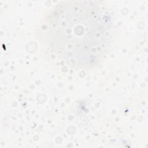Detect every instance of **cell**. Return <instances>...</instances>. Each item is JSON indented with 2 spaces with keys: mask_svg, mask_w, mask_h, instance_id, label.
Here are the masks:
<instances>
[{
  "mask_svg": "<svg viewBox=\"0 0 148 148\" xmlns=\"http://www.w3.org/2000/svg\"><path fill=\"white\" fill-rule=\"evenodd\" d=\"M96 1H64L46 21L47 43L70 65L90 68L102 60L111 42L113 24Z\"/></svg>",
  "mask_w": 148,
  "mask_h": 148,
  "instance_id": "obj_1",
  "label": "cell"
}]
</instances>
